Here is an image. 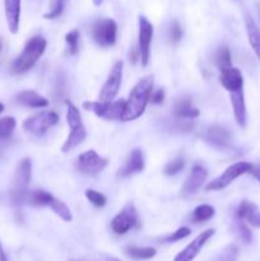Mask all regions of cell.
Returning <instances> with one entry per match:
<instances>
[{
  "mask_svg": "<svg viewBox=\"0 0 260 261\" xmlns=\"http://www.w3.org/2000/svg\"><path fill=\"white\" fill-rule=\"evenodd\" d=\"M153 75H147L140 79L132 89L127 101H125V110L121 121L137 120L145 111L153 92Z\"/></svg>",
  "mask_w": 260,
  "mask_h": 261,
  "instance_id": "cell-1",
  "label": "cell"
},
{
  "mask_svg": "<svg viewBox=\"0 0 260 261\" xmlns=\"http://www.w3.org/2000/svg\"><path fill=\"white\" fill-rule=\"evenodd\" d=\"M45 38L42 36H33L25 42L24 48L19 54L14 63L12 64V74H23L32 69L35 64L37 63L38 59L43 55L46 50Z\"/></svg>",
  "mask_w": 260,
  "mask_h": 261,
  "instance_id": "cell-2",
  "label": "cell"
},
{
  "mask_svg": "<svg viewBox=\"0 0 260 261\" xmlns=\"http://www.w3.org/2000/svg\"><path fill=\"white\" fill-rule=\"evenodd\" d=\"M32 176V161L31 158H23L17 166L14 177H13L12 189H10V200L14 205L25 204L28 195V185Z\"/></svg>",
  "mask_w": 260,
  "mask_h": 261,
  "instance_id": "cell-3",
  "label": "cell"
},
{
  "mask_svg": "<svg viewBox=\"0 0 260 261\" xmlns=\"http://www.w3.org/2000/svg\"><path fill=\"white\" fill-rule=\"evenodd\" d=\"M65 105L66 121H68V125L70 126V134H69L65 143H64L63 147H61V152L69 153L73 149H75L79 144H82V143L84 142V139H86L87 137V130L83 121H82L79 110L69 101H66Z\"/></svg>",
  "mask_w": 260,
  "mask_h": 261,
  "instance_id": "cell-4",
  "label": "cell"
},
{
  "mask_svg": "<svg viewBox=\"0 0 260 261\" xmlns=\"http://www.w3.org/2000/svg\"><path fill=\"white\" fill-rule=\"evenodd\" d=\"M83 109L87 111H91L96 114L98 117L105 120H111L117 121L122 119V114L125 110V101L119 99L115 102H105V101H87L83 102Z\"/></svg>",
  "mask_w": 260,
  "mask_h": 261,
  "instance_id": "cell-5",
  "label": "cell"
},
{
  "mask_svg": "<svg viewBox=\"0 0 260 261\" xmlns=\"http://www.w3.org/2000/svg\"><path fill=\"white\" fill-rule=\"evenodd\" d=\"M59 122V115L54 111H41L23 121V129L36 137H42Z\"/></svg>",
  "mask_w": 260,
  "mask_h": 261,
  "instance_id": "cell-6",
  "label": "cell"
},
{
  "mask_svg": "<svg viewBox=\"0 0 260 261\" xmlns=\"http://www.w3.org/2000/svg\"><path fill=\"white\" fill-rule=\"evenodd\" d=\"M91 33L94 42L101 47L114 46L117 37V23L111 18H102L92 25Z\"/></svg>",
  "mask_w": 260,
  "mask_h": 261,
  "instance_id": "cell-7",
  "label": "cell"
},
{
  "mask_svg": "<svg viewBox=\"0 0 260 261\" xmlns=\"http://www.w3.org/2000/svg\"><path fill=\"white\" fill-rule=\"evenodd\" d=\"M252 165L249 162H237L231 165L229 167L226 168L223 173L221 176H218L217 178H214L213 181L208 184L205 186L206 191H219L226 189L227 186L231 185L236 178H239L240 176L245 175V173H249L251 171Z\"/></svg>",
  "mask_w": 260,
  "mask_h": 261,
  "instance_id": "cell-8",
  "label": "cell"
},
{
  "mask_svg": "<svg viewBox=\"0 0 260 261\" xmlns=\"http://www.w3.org/2000/svg\"><path fill=\"white\" fill-rule=\"evenodd\" d=\"M139 223V217L134 204L127 203L111 221V229L116 234H125Z\"/></svg>",
  "mask_w": 260,
  "mask_h": 261,
  "instance_id": "cell-9",
  "label": "cell"
},
{
  "mask_svg": "<svg viewBox=\"0 0 260 261\" xmlns=\"http://www.w3.org/2000/svg\"><path fill=\"white\" fill-rule=\"evenodd\" d=\"M109 161L101 157L96 150H87L82 153L75 162V168L78 172L86 176H96L105 170Z\"/></svg>",
  "mask_w": 260,
  "mask_h": 261,
  "instance_id": "cell-10",
  "label": "cell"
},
{
  "mask_svg": "<svg viewBox=\"0 0 260 261\" xmlns=\"http://www.w3.org/2000/svg\"><path fill=\"white\" fill-rule=\"evenodd\" d=\"M122 69H124V63L121 60L114 64L101 92H99V101L111 102L117 96L120 87H121Z\"/></svg>",
  "mask_w": 260,
  "mask_h": 261,
  "instance_id": "cell-11",
  "label": "cell"
},
{
  "mask_svg": "<svg viewBox=\"0 0 260 261\" xmlns=\"http://www.w3.org/2000/svg\"><path fill=\"white\" fill-rule=\"evenodd\" d=\"M153 37V25L144 15L139 17V40H138V51L142 65L147 66L150 58V43Z\"/></svg>",
  "mask_w": 260,
  "mask_h": 261,
  "instance_id": "cell-12",
  "label": "cell"
},
{
  "mask_svg": "<svg viewBox=\"0 0 260 261\" xmlns=\"http://www.w3.org/2000/svg\"><path fill=\"white\" fill-rule=\"evenodd\" d=\"M201 138L205 143L209 145L218 149H227L231 147V134L226 127L221 126V125H212L208 129L204 130L201 134Z\"/></svg>",
  "mask_w": 260,
  "mask_h": 261,
  "instance_id": "cell-13",
  "label": "cell"
},
{
  "mask_svg": "<svg viewBox=\"0 0 260 261\" xmlns=\"http://www.w3.org/2000/svg\"><path fill=\"white\" fill-rule=\"evenodd\" d=\"M214 229H206V231L201 232L199 236H196L183 251L178 252L175 256L173 261H193L196 256L199 255V252L201 251V249L204 247V245L209 241V240L213 237Z\"/></svg>",
  "mask_w": 260,
  "mask_h": 261,
  "instance_id": "cell-14",
  "label": "cell"
},
{
  "mask_svg": "<svg viewBox=\"0 0 260 261\" xmlns=\"http://www.w3.org/2000/svg\"><path fill=\"white\" fill-rule=\"evenodd\" d=\"M206 177H208V172H206L205 168L201 165H195L191 168V172L189 175V177L186 178L185 184L183 186V193L184 196H190L194 194L198 193L201 189L203 184L205 182Z\"/></svg>",
  "mask_w": 260,
  "mask_h": 261,
  "instance_id": "cell-15",
  "label": "cell"
},
{
  "mask_svg": "<svg viewBox=\"0 0 260 261\" xmlns=\"http://www.w3.org/2000/svg\"><path fill=\"white\" fill-rule=\"evenodd\" d=\"M145 161L143 152L140 149H133L132 153L127 157L126 162L124 163L121 168L119 170V177L125 178L129 177V176L135 175V173H139L144 170Z\"/></svg>",
  "mask_w": 260,
  "mask_h": 261,
  "instance_id": "cell-16",
  "label": "cell"
},
{
  "mask_svg": "<svg viewBox=\"0 0 260 261\" xmlns=\"http://www.w3.org/2000/svg\"><path fill=\"white\" fill-rule=\"evenodd\" d=\"M219 82L229 93L239 91V89H244V76H242L240 69L235 68V66L221 70Z\"/></svg>",
  "mask_w": 260,
  "mask_h": 261,
  "instance_id": "cell-17",
  "label": "cell"
},
{
  "mask_svg": "<svg viewBox=\"0 0 260 261\" xmlns=\"http://www.w3.org/2000/svg\"><path fill=\"white\" fill-rule=\"evenodd\" d=\"M236 214L239 218L244 219L247 224L260 228V211L256 204L249 200H242L237 206Z\"/></svg>",
  "mask_w": 260,
  "mask_h": 261,
  "instance_id": "cell-18",
  "label": "cell"
},
{
  "mask_svg": "<svg viewBox=\"0 0 260 261\" xmlns=\"http://www.w3.org/2000/svg\"><path fill=\"white\" fill-rule=\"evenodd\" d=\"M173 115L177 119H189L193 120L200 115V111L194 106L191 97L183 96L173 105Z\"/></svg>",
  "mask_w": 260,
  "mask_h": 261,
  "instance_id": "cell-19",
  "label": "cell"
},
{
  "mask_svg": "<svg viewBox=\"0 0 260 261\" xmlns=\"http://www.w3.org/2000/svg\"><path fill=\"white\" fill-rule=\"evenodd\" d=\"M231 103L233 109L235 120L237 125L241 127L246 126L247 122V112L246 103H245V94L244 89H239L236 92H231Z\"/></svg>",
  "mask_w": 260,
  "mask_h": 261,
  "instance_id": "cell-20",
  "label": "cell"
},
{
  "mask_svg": "<svg viewBox=\"0 0 260 261\" xmlns=\"http://www.w3.org/2000/svg\"><path fill=\"white\" fill-rule=\"evenodd\" d=\"M20 3L22 0H4L5 18H7L8 28L13 35H15L19 30Z\"/></svg>",
  "mask_w": 260,
  "mask_h": 261,
  "instance_id": "cell-21",
  "label": "cell"
},
{
  "mask_svg": "<svg viewBox=\"0 0 260 261\" xmlns=\"http://www.w3.org/2000/svg\"><path fill=\"white\" fill-rule=\"evenodd\" d=\"M15 102L31 109H43L50 105L48 99L35 91H23L15 96Z\"/></svg>",
  "mask_w": 260,
  "mask_h": 261,
  "instance_id": "cell-22",
  "label": "cell"
},
{
  "mask_svg": "<svg viewBox=\"0 0 260 261\" xmlns=\"http://www.w3.org/2000/svg\"><path fill=\"white\" fill-rule=\"evenodd\" d=\"M245 25H246L250 46H251L254 53L256 54L257 59L260 60V28L257 27V24L250 14H245Z\"/></svg>",
  "mask_w": 260,
  "mask_h": 261,
  "instance_id": "cell-23",
  "label": "cell"
},
{
  "mask_svg": "<svg viewBox=\"0 0 260 261\" xmlns=\"http://www.w3.org/2000/svg\"><path fill=\"white\" fill-rule=\"evenodd\" d=\"M214 214H216V211H214L213 206L209 205V204H201V205L196 206L194 209L190 216V219L195 224L205 223V222L211 221L213 218Z\"/></svg>",
  "mask_w": 260,
  "mask_h": 261,
  "instance_id": "cell-24",
  "label": "cell"
},
{
  "mask_svg": "<svg viewBox=\"0 0 260 261\" xmlns=\"http://www.w3.org/2000/svg\"><path fill=\"white\" fill-rule=\"evenodd\" d=\"M54 196L45 190H35L30 191L25 199V204H30L33 206H48L53 201Z\"/></svg>",
  "mask_w": 260,
  "mask_h": 261,
  "instance_id": "cell-25",
  "label": "cell"
},
{
  "mask_svg": "<svg viewBox=\"0 0 260 261\" xmlns=\"http://www.w3.org/2000/svg\"><path fill=\"white\" fill-rule=\"evenodd\" d=\"M233 231H235V234L239 237L240 241H242L244 244L250 245L252 242L251 229L249 228L246 222H245L244 219L239 218L236 214H235V218H233Z\"/></svg>",
  "mask_w": 260,
  "mask_h": 261,
  "instance_id": "cell-26",
  "label": "cell"
},
{
  "mask_svg": "<svg viewBox=\"0 0 260 261\" xmlns=\"http://www.w3.org/2000/svg\"><path fill=\"white\" fill-rule=\"evenodd\" d=\"M125 254L134 260H149L155 256L157 250H155L154 247L129 246L125 249Z\"/></svg>",
  "mask_w": 260,
  "mask_h": 261,
  "instance_id": "cell-27",
  "label": "cell"
},
{
  "mask_svg": "<svg viewBox=\"0 0 260 261\" xmlns=\"http://www.w3.org/2000/svg\"><path fill=\"white\" fill-rule=\"evenodd\" d=\"M214 63H216L217 68L219 70H223V69L231 68L232 65V56L229 53V48L227 46H221V47L217 50L216 56H214Z\"/></svg>",
  "mask_w": 260,
  "mask_h": 261,
  "instance_id": "cell-28",
  "label": "cell"
},
{
  "mask_svg": "<svg viewBox=\"0 0 260 261\" xmlns=\"http://www.w3.org/2000/svg\"><path fill=\"white\" fill-rule=\"evenodd\" d=\"M48 206H50L51 211H53L56 216L60 217L64 222H71V219H73L70 209L68 208V205H66L65 203H63V201L59 200V199L54 198Z\"/></svg>",
  "mask_w": 260,
  "mask_h": 261,
  "instance_id": "cell-29",
  "label": "cell"
},
{
  "mask_svg": "<svg viewBox=\"0 0 260 261\" xmlns=\"http://www.w3.org/2000/svg\"><path fill=\"white\" fill-rule=\"evenodd\" d=\"M15 126H17V121L14 117L7 116L0 119V140L8 139L13 134Z\"/></svg>",
  "mask_w": 260,
  "mask_h": 261,
  "instance_id": "cell-30",
  "label": "cell"
},
{
  "mask_svg": "<svg viewBox=\"0 0 260 261\" xmlns=\"http://www.w3.org/2000/svg\"><path fill=\"white\" fill-rule=\"evenodd\" d=\"M239 257V247L236 245H228L224 247L213 261H237Z\"/></svg>",
  "mask_w": 260,
  "mask_h": 261,
  "instance_id": "cell-31",
  "label": "cell"
},
{
  "mask_svg": "<svg viewBox=\"0 0 260 261\" xmlns=\"http://www.w3.org/2000/svg\"><path fill=\"white\" fill-rule=\"evenodd\" d=\"M65 42L68 46L69 55H75L79 51V31L71 30L70 32L66 33Z\"/></svg>",
  "mask_w": 260,
  "mask_h": 261,
  "instance_id": "cell-32",
  "label": "cell"
},
{
  "mask_svg": "<svg viewBox=\"0 0 260 261\" xmlns=\"http://www.w3.org/2000/svg\"><path fill=\"white\" fill-rule=\"evenodd\" d=\"M184 167H185V160L183 157H177L166 165V167L163 168V173L166 176H175L180 171H183Z\"/></svg>",
  "mask_w": 260,
  "mask_h": 261,
  "instance_id": "cell-33",
  "label": "cell"
},
{
  "mask_svg": "<svg viewBox=\"0 0 260 261\" xmlns=\"http://www.w3.org/2000/svg\"><path fill=\"white\" fill-rule=\"evenodd\" d=\"M65 8V0H51V8L48 13L43 14L45 19H55L59 18L64 12Z\"/></svg>",
  "mask_w": 260,
  "mask_h": 261,
  "instance_id": "cell-34",
  "label": "cell"
},
{
  "mask_svg": "<svg viewBox=\"0 0 260 261\" xmlns=\"http://www.w3.org/2000/svg\"><path fill=\"white\" fill-rule=\"evenodd\" d=\"M86 198L88 199L89 203L93 204L97 208H102V206L106 205L107 198L102 193L96 190H92V189H87L86 190Z\"/></svg>",
  "mask_w": 260,
  "mask_h": 261,
  "instance_id": "cell-35",
  "label": "cell"
},
{
  "mask_svg": "<svg viewBox=\"0 0 260 261\" xmlns=\"http://www.w3.org/2000/svg\"><path fill=\"white\" fill-rule=\"evenodd\" d=\"M190 234H191V229L189 228V227H180V228H178L177 231L173 232L172 234H170V236L162 239V242L172 244V242H177V241H180V240L186 239V237L190 236Z\"/></svg>",
  "mask_w": 260,
  "mask_h": 261,
  "instance_id": "cell-36",
  "label": "cell"
},
{
  "mask_svg": "<svg viewBox=\"0 0 260 261\" xmlns=\"http://www.w3.org/2000/svg\"><path fill=\"white\" fill-rule=\"evenodd\" d=\"M168 37H170L171 43L176 45L183 38V28L178 24L177 20H172L170 24V30H168Z\"/></svg>",
  "mask_w": 260,
  "mask_h": 261,
  "instance_id": "cell-37",
  "label": "cell"
},
{
  "mask_svg": "<svg viewBox=\"0 0 260 261\" xmlns=\"http://www.w3.org/2000/svg\"><path fill=\"white\" fill-rule=\"evenodd\" d=\"M81 261H121V260L109 254H94L88 257H84V259Z\"/></svg>",
  "mask_w": 260,
  "mask_h": 261,
  "instance_id": "cell-38",
  "label": "cell"
},
{
  "mask_svg": "<svg viewBox=\"0 0 260 261\" xmlns=\"http://www.w3.org/2000/svg\"><path fill=\"white\" fill-rule=\"evenodd\" d=\"M163 99H165V91L163 89H158L154 93L152 92V96H150V102L154 105L162 103Z\"/></svg>",
  "mask_w": 260,
  "mask_h": 261,
  "instance_id": "cell-39",
  "label": "cell"
},
{
  "mask_svg": "<svg viewBox=\"0 0 260 261\" xmlns=\"http://www.w3.org/2000/svg\"><path fill=\"white\" fill-rule=\"evenodd\" d=\"M249 173H251V175L260 182V167H254V166H252L251 171H250Z\"/></svg>",
  "mask_w": 260,
  "mask_h": 261,
  "instance_id": "cell-40",
  "label": "cell"
},
{
  "mask_svg": "<svg viewBox=\"0 0 260 261\" xmlns=\"http://www.w3.org/2000/svg\"><path fill=\"white\" fill-rule=\"evenodd\" d=\"M0 261H8L7 255H5L4 249H3V246H2V242H0Z\"/></svg>",
  "mask_w": 260,
  "mask_h": 261,
  "instance_id": "cell-41",
  "label": "cell"
},
{
  "mask_svg": "<svg viewBox=\"0 0 260 261\" xmlns=\"http://www.w3.org/2000/svg\"><path fill=\"white\" fill-rule=\"evenodd\" d=\"M92 2H93V4L96 5V7H99V5H101L105 0H92Z\"/></svg>",
  "mask_w": 260,
  "mask_h": 261,
  "instance_id": "cell-42",
  "label": "cell"
},
{
  "mask_svg": "<svg viewBox=\"0 0 260 261\" xmlns=\"http://www.w3.org/2000/svg\"><path fill=\"white\" fill-rule=\"evenodd\" d=\"M3 111H4V105H3V103H0V114H2Z\"/></svg>",
  "mask_w": 260,
  "mask_h": 261,
  "instance_id": "cell-43",
  "label": "cell"
},
{
  "mask_svg": "<svg viewBox=\"0 0 260 261\" xmlns=\"http://www.w3.org/2000/svg\"><path fill=\"white\" fill-rule=\"evenodd\" d=\"M2 47H3V41L2 38H0V50H2Z\"/></svg>",
  "mask_w": 260,
  "mask_h": 261,
  "instance_id": "cell-44",
  "label": "cell"
},
{
  "mask_svg": "<svg viewBox=\"0 0 260 261\" xmlns=\"http://www.w3.org/2000/svg\"><path fill=\"white\" fill-rule=\"evenodd\" d=\"M259 17H260V5H259Z\"/></svg>",
  "mask_w": 260,
  "mask_h": 261,
  "instance_id": "cell-45",
  "label": "cell"
},
{
  "mask_svg": "<svg viewBox=\"0 0 260 261\" xmlns=\"http://www.w3.org/2000/svg\"><path fill=\"white\" fill-rule=\"evenodd\" d=\"M70 261H75V260H70Z\"/></svg>",
  "mask_w": 260,
  "mask_h": 261,
  "instance_id": "cell-46",
  "label": "cell"
}]
</instances>
